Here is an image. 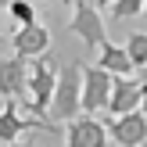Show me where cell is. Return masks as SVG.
Wrapping results in <instances>:
<instances>
[{"instance_id": "obj_19", "label": "cell", "mask_w": 147, "mask_h": 147, "mask_svg": "<svg viewBox=\"0 0 147 147\" xmlns=\"http://www.w3.org/2000/svg\"><path fill=\"white\" fill-rule=\"evenodd\" d=\"M4 43H7V40H4V32H0V47H4Z\"/></svg>"}, {"instance_id": "obj_14", "label": "cell", "mask_w": 147, "mask_h": 147, "mask_svg": "<svg viewBox=\"0 0 147 147\" xmlns=\"http://www.w3.org/2000/svg\"><path fill=\"white\" fill-rule=\"evenodd\" d=\"M7 14L14 18V25H32V22H36L32 0H7Z\"/></svg>"}, {"instance_id": "obj_3", "label": "cell", "mask_w": 147, "mask_h": 147, "mask_svg": "<svg viewBox=\"0 0 147 147\" xmlns=\"http://www.w3.org/2000/svg\"><path fill=\"white\" fill-rule=\"evenodd\" d=\"M111 83L115 76L97 65H83V93H79V111L83 115H97L108 108V97H111Z\"/></svg>"}, {"instance_id": "obj_20", "label": "cell", "mask_w": 147, "mask_h": 147, "mask_svg": "<svg viewBox=\"0 0 147 147\" xmlns=\"http://www.w3.org/2000/svg\"><path fill=\"white\" fill-rule=\"evenodd\" d=\"M0 7H7V0H0Z\"/></svg>"}, {"instance_id": "obj_4", "label": "cell", "mask_w": 147, "mask_h": 147, "mask_svg": "<svg viewBox=\"0 0 147 147\" xmlns=\"http://www.w3.org/2000/svg\"><path fill=\"white\" fill-rule=\"evenodd\" d=\"M68 32H76L86 47H104L108 43V29H104V18L100 11L90 4V0H76L72 4V18H68Z\"/></svg>"}, {"instance_id": "obj_12", "label": "cell", "mask_w": 147, "mask_h": 147, "mask_svg": "<svg viewBox=\"0 0 147 147\" xmlns=\"http://www.w3.org/2000/svg\"><path fill=\"white\" fill-rule=\"evenodd\" d=\"M122 47H126L133 68H144V65H147V32H129Z\"/></svg>"}, {"instance_id": "obj_11", "label": "cell", "mask_w": 147, "mask_h": 147, "mask_svg": "<svg viewBox=\"0 0 147 147\" xmlns=\"http://www.w3.org/2000/svg\"><path fill=\"white\" fill-rule=\"evenodd\" d=\"M93 65L104 68V72H111V76H129V72H133V61H129L126 47H115L111 40L97 50V61H93Z\"/></svg>"}, {"instance_id": "obj_10", "label": "cell", "mask_w": 147, "mask_h": 147, "mask_svg": "<svg viewBox=\"0 0 147 147\" xmlns=\"http://www.w3.org/2000/svg\"><path fill=\"white\" fill-rule=\"evenodd\" d=\"M140 100H144V86L140 79H129V76H115L111 83V97H108V115H129V111H140Z\"/></svg>"}, {"instance_id": "obj_9", "label": "cell", "mask_w": 147, "mask_h": 147, "mask_svg": "<svg viewBox=\"0 0 147 147\" xmlns=\"http://www.w3.org/2000/svg\"><path fill=\"white\" fill-rule=\"evenodd\" d=\"M11 47H14V54H18L22 61H32V57H40V54L50 50V29L40 25V22H32V25H18L14 36H11Z\"/></svg>"}, {"instance_id": "obj_18", "label": "cell", "mask_w": 147, "mask_h": 147, "mask_svg": "<svg viewBox=\"0 0 147 147\" xmlns=\"http://www.w3.org/2000/svg\"><path fill=\"white\" fill-rule=\"evenodd\" d=\"M108 4H111V0H93V7H108Z\"/></svg>"}, {"instance_id": "obj_8", "label": "cell", "mask_w": 147, "mask_h": 147, "mask_svg": "<svg viewBox=\"0 0 147 147\" xmlns=\"http://www.w3.org/2000/svg\"><path fill=\"white\" fill-rule=\"evenodd\" d=\"M65 147H108V126L93 115H76L65 122Z\"/></svg>"}, {"instance_id": "obj_5", "label": "cell", "mask_w": 147, "mask_h": 147, "mask_svg": "<svg viewBox=\"0 0 147 147\" xmlns=\"http://www.w3.org/2000/svg\"><path fill=\"white\" fill-rule=\"evenodd\" d=\"M32 129L61 133V126H54V122H47V119L22 115L18 100H4V111H0V144H14V140H22V133H32Z\"/></svg>"}, {"instance_id": "obj_16", "label": "cell", "mask_w": 147, "mask_h": 147, "mask_svg": "<svg viewBox=\"0 0 147 147\" xmlns=\"http://www.w3.org/2000/svg\"><path fill=\"white\" fill-rule=\"evenodd\" d=\"M136 79H140V86H147V65L140 68V76H136Z\"/></svg>"}, {"instance_id": "obj_2", "label": "cell", "mask_w": 147, "mask_h": 147, "mask_svg": "<svg viewBox=\"0 0 147 147\" xmlns=\"http://www.w3.org/2000/svg\"><path fill=\"white\" fill-rule=\"evenodd\" d=\"M57 72H61V61H57L50 50L29 61V111H32V119H47V104H50V97H54Z\"/></svg>"}, {"instance_id": "obj_23", "label": "cell", "mask_w": 147, "mask_h": 147, "mask_svg": "<svg viewBox=\"0 0 147 147\" xmlns=\"http://www.w3.org/2000/svg\"><path fill=\"white\" fill-rule=\"evenodd\" d=\"M111 4H115V0H111ZM111 4H108V7H111Z\"/></svg>"}, {"instance_id": "obj_6", "label": "cell", "mask_w": 147, "mask_h": 147, "mask_svg": "<svg viewBox=\"0 0 147 147\" xmlns=\"http://www.w3.org/2000/svg\"><path fill=\"white\" fill-rule=\"evenodd\" d=\"M0 100H22L29 111V61L14 57H0Z\"/></svg>"}, {"instance_id": "obj_17", "label": "cell", "mask_w": 147, "mask_h": 147, "mask_svg": "<svg viewBox=\"0 0 147 147\" xmlns=\"http://www.w3.org/2000/svg\"><path fill=\"white\" fill-rule=\"evenodd\" d=\"M140 111L147 115V86H144V100H140Z\"/></svg>"}, {"instance_id": "obj_13", "label": "cell", "mask_w": 147, "mask_h": 147, "mask_svg": "<svg viewBox=\"0 0 147 147\" xmlns=\"http://www.w3.org/2000/svg\"><path fill=\"white\" fill-rule=\"evenodd\" d=\"M144 4L147 0H115V4L108 7V18L111 22H129V18H136V14H144Z\"/></svg>"}, {"instance_id": "obj_15", "label": "cell", "mask_w": 147, "mask_h": 147, "mask_svg": "<svg viewBox=\"0 0 147 147\" xmlns=\"http://www.w3.org/2000/svg\"><path fill=\"white\" fill-rule=\"evenodd\" d=\"M0 147H32L29 140H14V144H0Z\"/></svg>"}, {"instance_id": "obj_1", "label": "cell", "mask_w": 147, "mask_h": 147, "mask_svg": "<svg viewBox=\"0 0 147 147\" xmlns=\"http://www.w3.org/2000/svg\"><path fill=\"white\" fill-rule=\"evenodd\" d=\"M79 93H83V65H61L57 72V86H54V97L47 104V119L54 126H65L72 122L79 111Z\"/></svg>"}, {"instance_id": "obj_22", "label": "cell", "mask_w": 147, "mask_h": 147, "mask_svg": "<svg viewBox=\"0 0 147 147\" xmlns=\"http://www.w3.org/2000/svg\"><path fill=\"white\" fill-rule=\"evenodd\" d=\"M65 4H76V0H65Z\"/></svg>"}, {"instance_id": "obj_7", "label": "cell", "mask_w": 147, "mask_h": 147, "mask_svg": "<svg viewBox=\"0 0 147 147\" xmlns=\"http://www.w3.org/2000/svg\"><path fill=\"white\" fill-rule=\"evenodd\" d=\"M104 126H108V136H111L119 147H144L147 144V115L144 111L108 115Z\"/></svg>"}, {"instance_id": "obj_21", "label": "cell", "mask_w": 147, "mask_h": 147, "mask_svg": "<svg viewBox=\"0 0 147 147\" xmlns=\"http://www.w3.org/2000/svg\"><path fill=\"white\" fill-rule=\"evenodd\" d=\"M144 18H147V4H144Z\"/></svg>"}]
</instances>
